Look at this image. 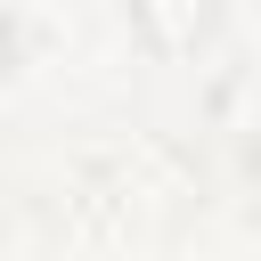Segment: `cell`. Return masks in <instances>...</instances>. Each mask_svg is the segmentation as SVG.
Listing matches in <instances>:
<instances>
[{"mask_svg":"<svg viewBox=\"0 0 261 261\" xmlns=\"http://www.w3.org/2000/svg\"><path fill=\"white\" fill-rule=\"evenodd\" d=\"M139 41L163 49V57H204L220 41V0H122Z\"/></svg>","mask_w":261,"mask_h":261,"instance_id":"obj_1","label":"cell"},{"mask_svg":"<svg viewBox=\"0 0 261 261\" xmlns=\"http://www.w3.org/2000/svg\"><path fill=\"white\" fill-rule=\"evenodd\" d=\"M16 65V16H8V0H0V73Z\"/></svg>","mask_w":261,"mask_h":261,"instance_id":"obj_2","label":"cell"}]
</instances>
